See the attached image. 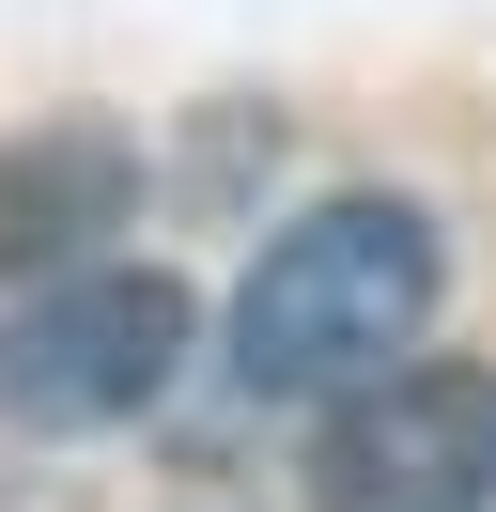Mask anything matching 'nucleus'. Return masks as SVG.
Instances as JSON below:
<instances>
[{
	"label": "nucleus",
	"mask_w": 496,
	"mask_h": 512,
	"mask_svg": "<svg viewBox=\"0 0 496 512\" xmlns=\"http://www.w3.org/2000/svg\"><path fill=\"white\" fill-rule=\"evenodd\" d=\"M419 326H434V218L388 187H341L295 233H264V264L233 280V373L264 404H357L403 373Z\"/></svg>",
	"instance_id": "obj_1"
},
{
	"label": "nucleus",
	"mask_w": 496,
	"mask_h": 512,
	"mask_svg": "<svg viewBox=\"0 0 496 512\" xmlns=\"http://www.w3.org/2000/svg\"><path fill=\"white\" fill-rule=\"evenodd\" d=\"M202 342V295L171 264H78V280H31L0 311V419L16 435H109Z\"/></svg>",
	"instance_id": "obj_2"
},
{
	"label": "nucleus",
	"mask_w": 496,
	"mask_h": 512,
	"mask_svg": "<svg viewBox=\"0 0 496 512\" xmlns=\"http://www.w3.org/2000/svg\"><path fill=\"white\" fill-rule=\"evenodd\" d=\"M310 512H496V373L481 357H403L388 388L326 404Z\"/></svg>",
	"instance_id": "obj_3"
},
{
	"label": "nucleus",
	"mask_w": 496,
	"mask_h": 512,
	"mask_svg": "<svg viewBox=\"0 0 496 512\" xmlns=\"http://www.w3.org/2000/svg\"><path fill=\"white\" fill-rule=\"evenodd\" d=\"M124 202H140V140L124 125H31L0 140V280H78L93 233H124Z\"/></svg>",
	"instance_id": "obj_4"
}]
</instances>
